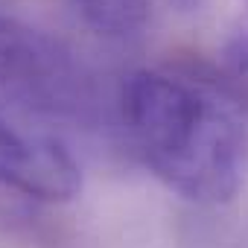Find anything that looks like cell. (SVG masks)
<instances>
[{
	"label": "cell",
	"instance_id": "obj_1",
	"mask_svg": "<svg viewBox=\"0 0 248 248\" xmlns=\"http://www.w3.org/2000/svg\"><path fill=\"white\" fill-rule=\"evenodd\" d=\"M126 132L175 196L193 204H225L248 167V126L236 96L204 76L135 70L123 82Z\"/></svg>",
	"mask_w": 248,
	"mask_h": 248
},
{
	"label": "cell",
	"instance_id": "obj_2",
	"mask_svg": "<svg viewBox=\"0 0 248 248\" xmlns=\"http://www.w3.org/2000/svg\"><path fill=\"white\" fill-rule=\"evenodd\" d=\"M0 91L47 117H88L93 108V82L76 53L9 15H0Z\"/></svg>",
	"mask_w": 248,
	"mask_h": 248
},
{
	"label": "cell",
	"instance_id": "obj_3",
	"mask_svg": "<svg viewBox=\"0 0 248 248\" xmlns=\"http://www.w3.org/2000/svg\"><path fill=\"white\" fill-rule=\"evenodd\" d=\"M0 187L27 199L64 204L82 190L73 155L47 135H27L0 117Z\"/></svg>",
	"mask_w": 248,
	"mask_h": 248
},
{
	"label": "cell",
	"instance_id": "obj_4",
	"mask_svg": "<svg viewBox=\"0 0 248 248\" xmlns=\"http://www.w3.org/2000/svg\"><path fill=\"white\" fill-rule=\"evenodd\" d=\"M73 12L99 35H135L149 18V0H70Z\"/></svg>",
	"mask_w": 248,
	"mask_h": 248
},
{
	"label": "cell",
	"instance_id": "obj_5",
	"mask_svg": "<svg viewBox=\"0 0 248 248\" xmlns=\"http://www.w3.org/2000/svg\"><path fill=\"white\" fill-rule=\"evenodd\" d=\"M239 15L233 18L225 41H222V50H219V59H222V67L233 76V79H248V0H239Z\"/></svg>",
	"mask_w": 248,
	"mask_h": 248
},
{
	"label": "cell",
	"instance_id": "obj_6",
	"mask_svg": "<svg viewBox=\"0 0 248 248\" xmlns=\"http://www.w3.org/2000/svg\"><path fill=\"white\" fill-rule=\"evenodd\" d=\"M178 6H184V9H193V6H196V9H199L202 0H178Z\"/></svg>",
	"mask_w": 248,
	"mask_h": 248
}]
</instances>
